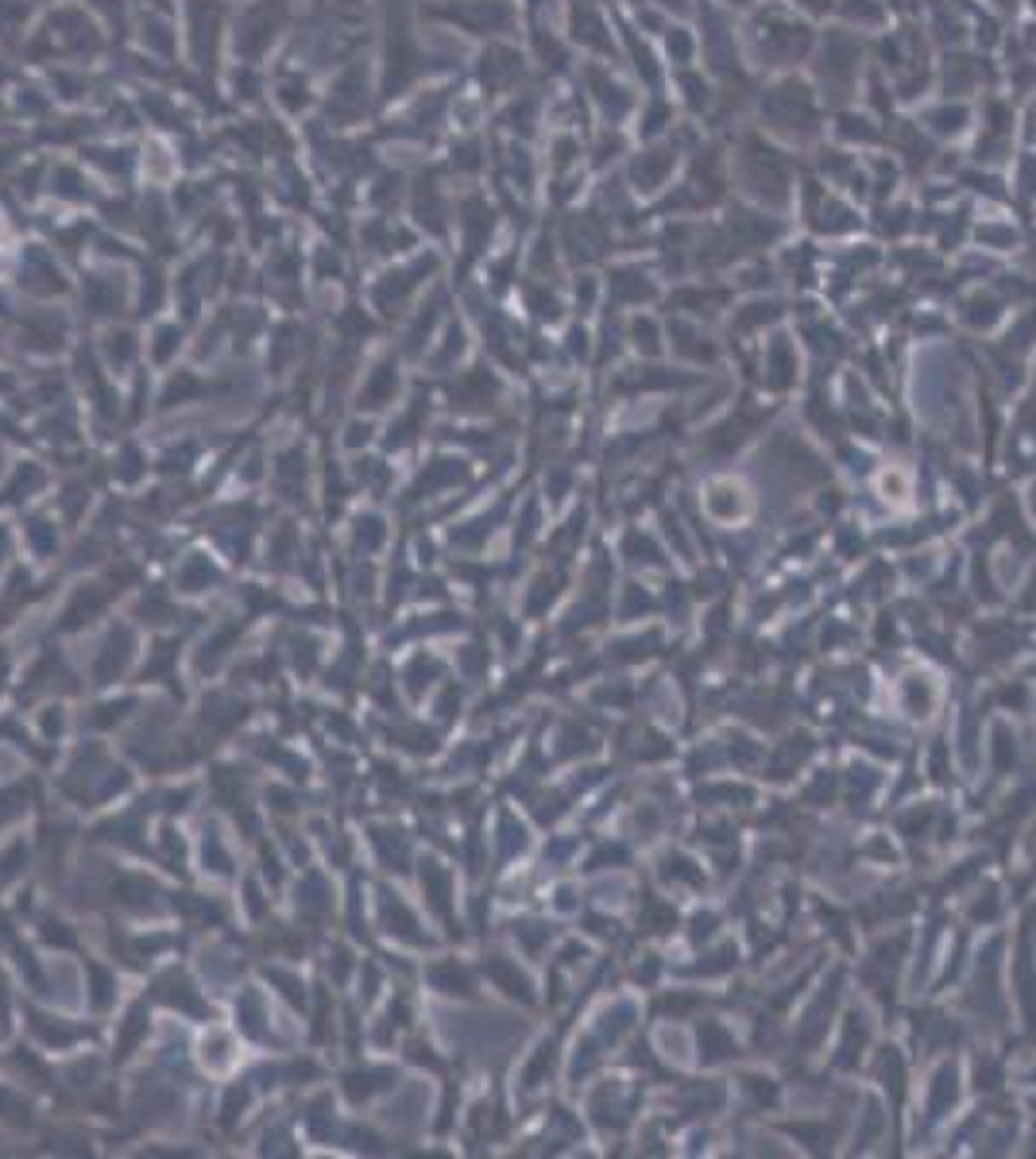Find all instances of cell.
<instances>
[{
    "label": "cell",
    "mask_w": 1036,
    "mask_h": 1159,
    "mask_svg": "<svg viewBox=\"0 0 1036 1159\" xmlns=\"http://www.w3.org/2000/svg\"><path fill=\"white\" fill-rule=\"evenodd\" d=\"M766 116H770V128H777V132H793V136L816 132V105H812L808 89H801L793 82L777 85L762 101V120Z\"/></svg>",
    "instance_id": "1"
},
{
    "label": "cell",
    "mask_w": 1036,
    "mask_h": 1159,
    "mask_svg": "<svg viewBox=\"0 0 1036 1159\" xmlns=\"http://www.w3.org/2000/svg\"><path fill=\"white\" fill-rule=\"evenodd\" d=\"M673 163H677V151H662V159H654V151H646L638 159V167H634V182H642L638 190H658Z\"/></svg>",
    "instance_id": "2"
},
{
    "label": "cell",
    "mask_w": 1036,
    "mask_h": 1159,
    "mask_svg": "<svg viewBox=\"0 0 1036 1159\" xmlns=\"http://www.w3.org/2000/svg\"><path fill=\"white\" fill-rule=\"evenodd\" d=\"M144 1012L140 1009H132L128 1012V1020H124V1032H120V1055H128V1047H136V1040L144 1036Z\"/></svg>",
    "instance_id": "3"
},
{
    "label": "cell",
    "mask_w": 1036,
    "mask_h": 1159,
    "mask_svg": "<svg viewBox=\"0 0 1036 1159\" xmlns=\"http://www.w3.org/2000/svg\"><path fill=\"white\" fill-rule=\"evenodd\" d=\"M109 974H105V970H93V1005H97V1009H105V1005H109Z\"/></svg>",
    "instance_id": "4"
}]
</instances>
